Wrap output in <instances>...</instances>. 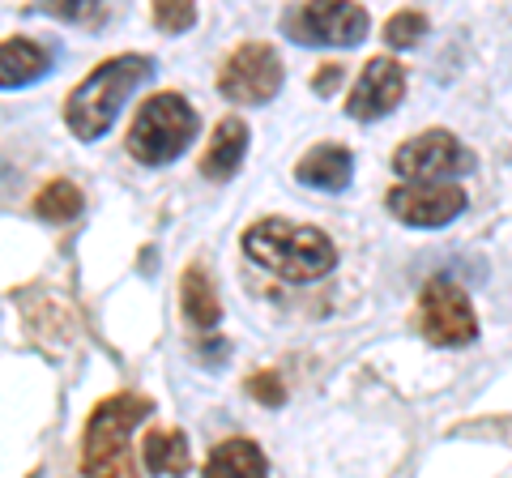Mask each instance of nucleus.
<instances>
[{"mask_svg":"<svg viewBox=\"0 0 512 478\" xmlns=\"http://www.w3.org/2000/svg\"><path fill=\"white\" fill-rule=\"evenodd\" d=\"M244 154H248V124L235 120V116L222 120L214 129L210 150H205V158H201L205 180H231V175L239 171V163H244Z\"/></svg>","mask_w":512,"mask_h":478,"instance_id":"13","label":"nucleus"},{"mask_svg":"<svg viewBox=\"0 0 512 478\" xmlns=\"http://www.w3.org/2000/svg\"><path fill=\"white\" fill-rule=\"evenodd\" d=\"M402 94H406V73H402V65H397V60H389V56H372V60H367V69L359 73L355 90H350L346 116H350V120H363V124L384 120L397 103H402Z\"/></svg>","mask_w":512,"mask_h":478,"instance_id":"10","label":"nucleus"},{"mask_svg":"<svg viewBox=\"0 0 512 478\" xmlns=\"http://www.w3.org/2000/svg\"><path fill=\"white\" fill-rule=\"evenodd\" d=\"M389 210L406 227H448V222L461 218V210H466V193L444 180H410L406 188H393L389 193Z\"/></svg>","mask_w":512,"mask_h":478,"instance_id":"9","label":"nucleus"},{"mask_svg":"<svg viewBox=\"0 0 512 478\" xmlns=\"http://www.w3.org/2000/svg\"><path fill=\"white\" fill-rule=\"evenodd\" d=\"M248 393L256 397V402H265V406H282L286 402V389H282V376L278 372H256L248 380Z\"/></svg>","mask_w":512,"mask_h":478,"instance_id":"21","label":"nucleus"},{"mask_svg":"<svg viewBox=\"0 0 512 478\" xmlns=\"http://www.w3.org/2000/svg\"><path fill=\"white\" fill-rule=\"evenodd\" d=\"M82 193H77V184L69 180H52L47 188H39L35 197V214L47 218V222H73L77 214H82Z\"/></svg>","mask_w":512,"mask_h":478,"instance_id":"17","label":"nucleus"},{"mask_svg":"<svg viewBox=\"0 0 512 478\" xmlns=\"http://www.w3.org/2000/svg\"><path fill=\"white\" fill-rule=\"evenodd\" d=\"M218 90L231 103L261 107L282 90V60L269 43H244L227 56V65L218 73Z\"/></svg>","mask_w":512,"mask_h":478,"instance_id":"6","label":"nucleus"},{"mask_svg":"<svg viewBox=\"0 0 512 478\" xmlns=\"http://www.w3.org/2000/svg\"><path fill=\"white\" fill-rule=\"evenodd\" d=\"M244 252L261 269L286 282H316L338 265V248H333V239L325 231L299 227V222H286V218H265L248 227Z\"/></svg>","mask_w":512,"mask_h":478,"instance_id":"1","label":"nucleus"},{"mask_svg":"<svg viewBox=\"0 0 512 478\" xmlns=\"http://www.w3.org/2000/svg\"><path fill=\"white\" fill-rule=\"evenodd\" d=\"M180 299H184V316L197 329H214L222 321V304L214 291V278L205 274V265H192L184 282H180Z\"/></svg>","mask_w":512,"mask_h":478,"instance_id":"14","label":"nucleus"},{"mask_svg":"<svg viewBox=\"0 0 512 478\" xmlns=\"http://www.w3.org/2000/svg\"><path fill=\"white\" fill-rule=\"evenodd\" d=\"M470 167H474V154L444 129L410 137L406 146L393 154V171L402 175V180H453V175H466Z\"/></svg>","mask_w":512,"mask_h":478,"instance_id":"8","label":"nucleus"},{"mask_svg":"<svg viewBox=\"0 0 512 478\" xmlns=\"http://www.w3.org/2000/svg\"><path fill=\"white\" fill-rule=\"evenodd\" d=\"M154 22L167 35H184L197 22V0H154Z\"/></svg>","mask_w":512,"mask_h":478,"instance_id":"19","label":"nucleus"},{"mask_svg":"<svg viewBox=\"0 0 512 478\" xmlns=\"http://www.w3.org/2000/svg\"><path fill=\"white\" fill-rule=\"evenodd\" d=\"M282 26L303 47H355L367 39V13L355 0H303Z\"/></svg>","mask_w":512,"mask_h":478,"instance_id":"5","label":"nucleus"},{"mask_svg":"<svg viewBox=\"0 0 512 478\" xmlns=\"http://www.w3.org/2000/svg\"><path fill=\"white\" fill-rule=\"evenodd\" d=\"M150 397L120 393L94 406L82 444V470L86 474H133V427L150 419Z\"/></svg>","mask_w":512,"mask_h":478,"instance_id":"3","label":"nucleus"},{"mask_svg":"<svg viewBox=\"0 0 512 478\" xmlns=\"http://www.w3.org/2000/svg\"><path fill=\"white\" fill-rule=\"evenodd\" d=\"M265 470H269L265 453L256 449L252 440H244V436L222 440L218 449L205 457V474H265Z\"/></svg>","mask_w":512,"mask_h":478,"instance_id":"15","label":"nucleus"},{"mask_svg":"<svg viewBox=\"0 0 512 478\" xmlns=\"http://www.w3.org/2000/svg\"><path fill=\"white\" fill-rule=\"evenodd\" d=\"M52 69V56L35 39H5L0 43V90L30 86Z\"/></svg>","mask_w":512,"mask_h":478,"instance_id":"12","label":"nucleus"},{"mask_svg":"<svg viewBox=\"0 0 512 478\" xmlns=\"http://www.w3.org/2000/svg\"><path fill=\"white\" fill-rule=\"evenodd\" d=\"M197 111H192L175 90H163L146 99V107L137 111L133 129H128V154L146 167H167L175 163L197 137Z\"/></svg>","mask_w":512,"mask_h":478,"instance_id":"4","label":"nucleus"},{"mask_svg":"<svg viewBox=\"0 0 512 478\" xmlns=\"http://www.w3.org/2000/svg\"><path fill=\"white\" fill-rule=\"evenodd\" d=\"M299 184L316 188V193H342V188L355 180V158H350L346 146H312L299 158Z\"/></svg>","mask_w":512,"mask_h":478,"instance_id":"11","label":"nucleus"},{"mask_svg":"<svg viewBox=\"0 0 512 478\" xmlns=\"http://www.w3.org/2000/svg\"><path fill=\"white\" fill-rule=\"evenodd\" d=\"M419 329L431 346H470L478 338V316L470 308V295L448 278L427 282L419 299Z\"/></svg>","mask_w":512,"mask_h":478,"instance_id":"7","label":"nucleus"},{"mask_svg":"<svg viewBox=\"0 0 512 478\" xmlns=\"http://www.w3.org/2000/svg\"><path fill=\"white\" fill-rule=\"evenodd\" d=\"M338 82H342V65H329V69H320L312 77V90L316 94H333V90H338Z\"/></svg>","mask_w":512,"mask_h":478,"instance_id":"22","label":"nucleus"},{"mask_svg":"<svg viewBox=\"0 0 512 478\" xmlns=\"http://www.w3.org/2000/svg\"><path fill=\"white\" fill-rule=\"evenodd\" d=\"M150 73H154V60H146V56L103 60V65L69 94V103H64V124L73 129V137L99 141L103 133H111V124H116L120 107L128 103V94L141 82H150Z\"/></svg>","mask_w":512,"mask_h":478,"instance_id":"2","label":"nucleus"},{"mask_svg":"<svg viewBox=\"0 0 512 478\" xmlns=\"http://www.w3.org/2000/svg\"><path fill=\"white\" fill-rule=\"evenodd\" d=\"M39 13H52L60 22H99L103 0H35Z\"/></svg>","mask_w":512,"mask_h":478,"instance_id":"20","label":"nucleus"},{"mask_svg":"<svg viewBox=\"0 0 512 478\" xmlns=\"http://www.w3.org/2000/svg\"><path fill=\"white\" fill-rule=\"evenodd\" d=\"M146 466L154 474H184L192 466V444L184 432H150L146 436Z\"/></svg>","mask_w":512,"mask_h":478,"instance_id":"16","label":"nucleus"},{"mask_svg":"<svg viewBox=\"0 0 512 478\" xmlns=\"http://www.w3.org/2000/svg\"><path fill=\"white\" fill-rule=\"evenodd\" d=\"M423 30H427V18L419 9H406V13H393L389 22H384V43L389 47H414L423 39Z\"/></svg>","mask_w":512,"mask_h":478,"instance_id":"18","label":"nucleus"}]
</instances>
